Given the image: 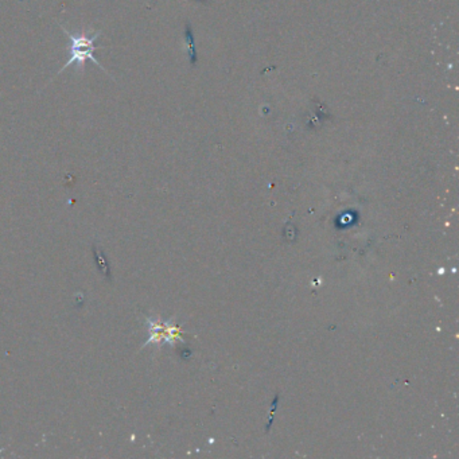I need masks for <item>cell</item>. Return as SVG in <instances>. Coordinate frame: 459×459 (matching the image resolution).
<instances>
[{
  "label": "cell",
  "mask_w": 459,
  "mask_h": 459,
  "mask_svg": "<svg viewBox=\"0 0 459 459\" xmlns=\"http://www.w3.org/2000/svg\"><path fill=\"white\" fill-rule=\"evenodd\" d=\"M61 30L64 31L65 36L71 39V58H69V61L65 62V65L62 66L61 71L57 73V76H59L62 71H66L73 64H77L80 66V69L84 71L85 62L88 59L93 61L101 71L109 74V71H106L104 66L100 64V61L94 57V52L97 49H106L104 46H96V41L101 36V31H96L93 36H89L85 30H83L80 33H71L69 30H66L62 26H61Z\"/></svg>",
  "instance_id": "obj_1"
}]
</instances>
